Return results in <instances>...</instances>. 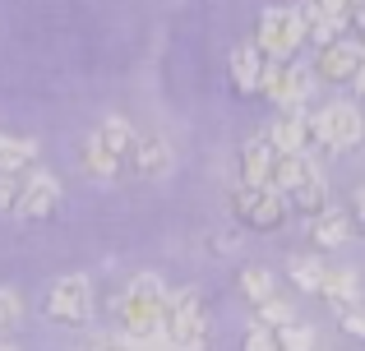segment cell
Returning <instances> with one entry per match:
<instances>
[{
  "label": "cell",
  "mask_w": 365,
  "mask_h": 351,
  "mask_svg": "<svg viewBox=\"0 0 365 351\" xmlns=\"http://www.w3.org/2000/svg\"><path fill=\"white\" fill-rule=\"evenodd\" d=\"M162 300L167 287L158 282V273H139V278L125 282L120 291V333L130 342H171L167 328H162Z\"/></svg>",
  "instance_id": "cell-1"
},
{
  "label": "cell",
  "mask_w": 365,
  "mask_h": 351,
  "mask_svg": "<svg viewBox=\"0 0 365 351\" xmlns=\"http://www.w3.org/2000/svg\"><path fill=\"white\" fill-rule=\"evenodd\" d=\"M162 328H167L176 351H204L208 347V315H204L199 291H190V287L167 291V300H162Z\"/></svg>",
  "instance_id": "cell-2"
},
{
  "label": "cell",
  "mask_w": 365,
  "mask_h": 351,
  "mask_svg": "<svg viewBox=\"0 0 365 351\" xmlns=\"http://www.w3.org/2000/svg\"><path fill=\"white\" fill-rule=\"evenodd\" d=\"M255 46L268 56V61H292L296 51L305 46V19L296 5H273L259 14V33Z\"/></svg>",
  "instance_id": "cell-3"
},
{
  "label": "cell",
  "mask_w": 365,
  "mask_h": 351,
  "mask_svg": "<svg viewBox=\"0 0 365 351\" xmlns=\"http://www.w3.org/2000/svg\"><path fill=\"white\" fill-rule=\"evenodd\" d=\"M361 135H365V120H361L356 102H324V107L310 116V139L324 144L329 153H347V148H356Z\"/></svg>",
  "instance_id": "cell-4"
},
{
  "label": "cell",
  "mask_w": 365,
  "mask_h": 351,
  "mask_svg": "<svg viewBox=\"0 0 365 351\" xmlns=\"http://www.w3.org/2000/svg\"><path fill=\"white\" fill-rule=\"evenodd\" d=\"M314 65H296V61H268L264 65V83H259V93L264 98H273L282 111H296L310 102L314 93Z\"/></svg>",
  "instance_id": "cell-5"
},
{
  "label": "cell",
  "mask_w": 365,
  "mask_h": 351,
  "mask_svg": "<svg viewBox=\"0 0 365 351\" xmlns=\"http://www.w3.org/2000/svg\"><path fill=\"white\" fill-rule=\"evenodd\" d=\"M46 315H51L56 324H70V328L88 324L93 319V282L83 278V273H65V278L46 291Z\"/></svg>",
  "instance_id": "cell-6"
},
{
  "label": "cell",
  "mask_w": 365,
  "mask_h": 351,
  "mask_svg": "<svg viewBox=\"0 0 365 351\" xmlns=\"http://www.w3.org/2000/svg\"><path fill=\"white\" fill-rule=\"evenodd\" d=\"M236 217H241L245 226H255V231H273L287 217V199L277 194L273 185H241V194H236Z\"/></svg>",
  "instance_id": "cell-7"
},
{
  "label": "cell",
  "mask_w": 365,
  "mask_h": 351,
  "mask_svg": "<svg viewBox=\"0 0 365 351\" xmlns=\"http://www.w3.org/2000/svg\"><path fill=\"white\" fill-rule=\"evenodd\" d=\"M61 208V180L42 167L19 176V199H14V213L19 217H51Z\"/></svg>",
  "instance_id": "cell-8"
},
{
  "label": "cell",
  "mask_w": 365,
  "mask_h": 351,
  "mask_svg": "<svg viewBox=\"0 0 365 351\" xmlns=\"http://www.w3.org/2000/svg\"><path fill=\"white\" fill-rule=\"evenodd\" d=\"M125 172L139 176V180H162L171 172V148L162 135H153V130H139L134 135V148L130 157H125Z\"/></svg>",
  "instance_id": "cell-9"
},
{
  "label": "cell",
  "mask_w": 365,
  "mask_h": 351,
  "mask_svg": "<svg viewBox=\"0 0 365 351\" xmlns=\"http://www.w3.org/2000/svg\"><path fill=\"white\" fill-rule=\"evenodd\" d=\"M351 236H356V217H351V208L324 204L319 213H310V241L319 245V250H338V245H347Z\"/></svg>",
  "instance_id": "cell-10"
},
{
  "label": "cell",
  "mask_w": 365,
  "mask_h": 351,
  "mask_svg": "<svg viewBox=\"0 0 365 351\" xmlns=\"http://www.w3.org/2000/svg\"><path fill=\"white\" fill-rule=\"evenodd\" d=\"M356 61H361V42H351V37H338V42L319 46V56H314V74H319L324 83H351V74H356Z\"/></svg>",
  "instance_id": "cell-11"
},
{
  "label": "cell",
  "mask_w": 365,
  "mask_h": 351,
  "mask_svg": "<svg viewBox=\"0 0 365 351\" xmlns=\"http://www.w3.org/2000/svg\"><path fill=\"white\" fill-rule=\"evenodd\" d=\"M268 144H273V153H305V148L314 144L310 139V116H305L301 107L296 111H282V116L268 125Z\"/></svg>",
  "instance_id": "cell-12"
},
{
  "label": "cell",
  "mask_w": 365,
  "mask_h": 351,
  "mask_svg": "<svg viewBox=\"0 0 365 351\" xmlns=\"http://www.w3.org/2000/svg\"><path fill=\"white\" fill-rule=\"evenodd\" d=\"M319 296L329 300L333 315H342V310H351L356 300H365V296H361V278H356V273H347V268H324Z\"/></svg>",
  "instance_id": "cell-13"
},
{
  "label": "cell",
  "mask_w": 365,
  "mask_h": 351,
  "mask_svg": "<svg viewBox=\"0 0 365 351\" xmlns=\"http://www.w3.org/2000/svg\"><path fill=\"white\" fill-rule=\"evenodd\" d=\"M273 162H277L273 144H268L264 135L250 139L241 148V185H268V180H273Z\"/></svg>",
  "instance_id": "cell-14"
},
{
  "label": "cell",
  "mask_w": 365,
  "mask_h": 351,
  "mask_svg": "<svg viewBox=\"0 0 365 351\" xmlns=\"http://www.w3.org/2000/svg\"><path fill=\"white\" fill-rule=\"evenodd\" d=\"M264 65H268V56L259 51L255 42H241L232 51V83L241 93H259V83H264Z\"/></svg>",
  "instance_id": "cell-15"
},
{
  "label": "cell",
  "mask_w": 365,
  "mask_h": 351,
  "mask_svg": "<svg viewBox=\"0 0 365 351\" xmlns=\"http://www.w3.org/2000/svg\"><path fill=\"white\" fill-rule=\"evenodd\" d=\"M287 204H296L301 213H319V208L329 204V180H324V172L314 162L305 167V176L296 180L292 189H287Z\"/></svg>",
  "instance_id": "cell-16"
},
{
  "label": "cell",
  "mask_w": 365,
  "mask_h": 351,
  "mask_svg": "<svg viewBox=\"0 0 365 351\" xmlns=\"http://www.w3.org/2000/svg\"><path fill=\"white\" fill-rule=\"evenodd\" d=\"M83 172H88L93 180H116L125 172V162L102 144L98 135H88V139H83Z\"/></svg>",
  "instance_id": "cell-17"
},
{
  "label": "cell",
  "mask_w": 365,
  "mask_h": 351,
  "mask_svg": "<svg viewBox=\"0 0 365 351\" xmlns=\"http://www.w3.org/2000/svg\"><path fill=\"white\" fill-rule=\"evenodd\" d=\"M33 162H37V144H33V139H9V135H0V172H5V176L33 172Z\"/></svg>",
  "instance_id": "cell-18"
},
{
  "label": "cell",
  "mask_w": 365,
  "mask_h": 351,
  "mask_svg": "<svg viewBox=\"0 0 365 351\" xmlns=\"http://www.w3.org/2000/svg\"><path fill=\"white\" fill-rule=\"evenodd\" d=\"M93 135H98L102 144H107L111 153H116L120 162H125V157H130V148H134V135H139V130H134V125H130L125 116H107V120H102L98 130H93Z\"/></svg>",
  "instance_id": "cell-19"
},
{
  "label": "cell",
  "mask_w": 365,
  "mask_h": 351,
  "mask_svg": "<svg viewBox=\"0 0 365 351\" xmlns=\"http://www.w3.org/2000/svg\"><path fill=\"white\" fill-rule=\"evenodd\" d=\"M287 278L301 291H319L324 287V259H314V254H292V259H287Z\"/></svg>",
  "instance_id": "cell-20"
},
{
  "label": "cell",
  "mask_w": 365,
  "mask_h": 351,
  "mask_svg": "<svg viewBox=\"0 0 365 351\" xmlns=\"http://www.w3.org/2000/svg\"><path fill=\"white\" fill-rule=\"evenodd\" d=\"M241 291L250 300H268V296H277V278H273V268H264V263H245L241 268Z\"/></svg>",
  "instance_id": "cell-21"
},
{
  "label": "cell",
  "mask_w": 365,
  "mask_h": 351,
  "mask_svg": "<svg viewBox=\"0 0 365 351\" xmlns=\"http://www.w3.org/2000/svg\"><path fill=\"white\" fill-rule=\"evenodd\" d=\"M277 333V351H314V328L310 324H282V328H273Z\"/></svg>",
  "instance_id": "cell-22"
},
{
  "label": "cell",
  "mask_w": 365,
  "mask_h": 351,
  "mask_svg": "<svg viewBox=\"0 0 365 351\" xmlns=\"http://www.w3.org/2000/svg\"><path fill=\"white\" fill-rule=\"evenodd\" d=\"M292 319H296L292 300H282V296L259 300V324H264V328H282V324H292Z\"/></svg>",
  "instance_id": "cell-23"
},
{
  "label": "cell",
  "mask_w": 365,
  "mask_h": 351,
  "mask_svg": "<svg viewBox=\"0 0 365 351\" xmlns=\"http://www.w3.org/2000/svg\"><path fill=\"white\" fill-rule=\"evenodd\" d=\"M19 319H24V300H19V291L0 287V333H9Z\"/></svg>",
  "instance_id": "cell-24"
},
{
  "label": "cell",
  "mask_w": 365,
  "mask_h": 351,
  "mask_svg": "<svg viewBox=\"0 0 365 351\" xmlns=\"http://www.w3.org/2000/svg\"><path fill=\"white\" fill-rule=\"evenodd\" d=\"M241 351H277V333H273V328H264V324L245 328V342H241Z\"/></svg>",
  "instance_id": "cell-25"
},
{
  "label": "cell",
  "mask_w": 365,
  "mask_h": 351,
  "mask_svg": "<svg viewBox=\"0 0 365 351\" xmlns=\"http://www.w3.org/2000/svg\"><path fill=\"white\" fill-rule=\"evenodd\" d=\"M83 351H134V342H130L125 333H98Z\"/></svg>",
  "instance_id": "cell-26"
},
{
  "label": "cell",
  "mask_w": 365,
  "mask_h": 351,
  "mask_svg": "<svg viewBox=\"0 0 365 351\" xmlns=\"http://www.w3.org/2000/svg\"><path fill=\"white\" fill-rule=\"evenodd\" d=\"M338 324L347 328L351 337H365V300H356L351 310H342V315H338Z\"/></svg>",
  "instance_id": "cell-27"
},
{
  "label": "cell",
  "mask_w": 365,
  "mask_h": 351,
  "mask_svg": "<svg viewBox=\"0 0 365 351\" xmlns=\"http://www.w3.org/2000/svg\"><path fill=\"white\" fill-rule=\"evenodd\" d=\"M14 199H19V176L0 172V213H14Z\"/></svg>",
  "instance_id": "cell-28"
},
{
  "label": "cell",
  "mask_w": 365,
  "mask_h": 351,
  "mask_svg": "<svg viewBox=\"0 0 365 351\" xmlns=\"http://www.w3.org/2000/svg\"><path fill=\"white\" fill-rule=\"evenodd\" d=\"M351 217H356V226H361V236H365V185L351 194Z\"/></svg>",
  "instance_id": "cell-29"
},
{
  "label": "cell",
  "mask_w": 365,
  "mask_h": 351,
  "mask_svg": "<svg viewBox=\"0 0 365 351\" xmlns=\"http://www.w3.org/2000/svg\"><path fill=\"white\" fill-rule=\"evenodd\" d=\"M351 88L365 98V46H361V61H356V74H351Z\"/></svg>",
  "instance_id": "cell-30"
},
{
  "label": "cell",
  "mask_w": 365,
  "mask_h": 351,
  "mask_svg": "<svg viewBox=\"0 0 365 351\" xmlns=\"http://www.w3.org/2000/svg\"><path fill=\"white\" fill-rule=\"evenodd\" d=\"M351 28H356V33H361V42H365V0H361V9H356V14H351Z\"/></svg>",
  "instance_id": "cell-31"
},
{
  "label": "cell",
  "mask_w": 365,
  "mask_h": 351,
  "mask_svg": "<svg viewBox=\"0 0 365 351\" xmlns=\"http://www.w3.org/2000/svg\"><path fill=\"white\" fill-rule=\"evenodd\" d=\"M0 351H19V347H14V342H0Z\"/></svg>",
  "instance_id": "cell-32"
},
{
  "label": "cell",
  "mask_w": 365,
  "mask_h": 351,
  "mask_svg": "<svg viewBox=\"0 0 365 351\" xmlns=\"http://www.w3.org/2000/svg\"><path fill=\"white\" fill-rule=\"evenodd\" d=\"M171 351H176V347H171Z\"/></svg>",
  "instance_id": "cell-33"
}]
</instances>
